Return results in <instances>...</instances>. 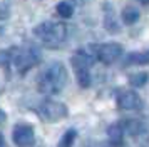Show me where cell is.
Here are the masks:
<instances>
[{"label":"cell","instance_id":"obj_19","mask_svg":"<svg viewBox=\"0 0 149 147\" xmlns=\"http://www.w3.org/2000/svg\"><path fill=\"white\" fill-rule=\"evenodd\" d=\"M5 120V114H3V110H0V122H3Z\"/></svg>","mask_w":149,"mask_h":147},{"label":"cell","instance_id":"obj_21","mask_svg":"<svg viewBox=\"0 0 149 147\" xmlns=\"http://www.w3.org/2000/svg\"><path fill=\"white\" fill-rule=\"evenodd\" d=\"M72 2H75V3H82L84 0H72Z\"/></svg>","mask_w":149,"mask_h":147},{"label":"cell","instance_id":"obj_9","mask_svg":"<svg viewBox=\"0 0 149 147\" xmlns=\"http://www.w3.org/2000/svg\"><path fill=\"white\" fill-rule=\"evenodd\" d=\"M107 134H109V140H111L112 146H116V147L122 146V142H124V127H122V124H112L107 129Z\"/></svg>","mask_w":149,"mask_h":147},{"label":"cell","instance_id":"obj_18","mask_svg":"<svg viewBox=\"0 0 149 147\" xmlns=\"http://www.w3.org/2000/svg\"><path fill=\"white\" fill-rule=\"evenodd\" d=\"M0 147H5V140H3V135L0 134Z\"/></svg>","mask_w":149,"mask_h":147},{"label":"cell","instance_id":"obj_17","mask_svg":"<svg viewBox=\"0 0 149 147\" xmlns=\"http://www.w3.org/2000/svg\"><path fill=\"white\" fill-rule=\"evenodd\" d=\"M7 5H0V19H7Z\"/></svg>","mask_w":149,"mask_h":147},{"label":"cell","instance_id":"obj_8","mask_svg":"<svg viewBox=\"0 0 149 147\" xmlns=\"http://www.w3.org/2000/svg\"><path fill=\"white\" fill-rule=\"evenodd\" d=\"M117 105L124 110H139L142 109V99L134 90H124L117 97Z\"/></svg>","mask_w":149,"mask_h":147},{"label":"cell","instance_id":"obj_20","mask_svg":"<svg viewBox=\"0 0 149 147\" xmlns=\"http://www.w3.org/2000/svg\"><path fill=\"white\" fill-rule=\"evenodd\" d=\"M139 3H142V5H149V0H137Z\"/></svg>","mask_w":149,"mask_h":147},{"label":"cell","instance_id":"obj_12","mask_svg":"<svg viewBox=\"0 0 149 147\" xmlns=\"http://www.w3.org/2000/svg\"><path fill=\"white\" fill-rule=\"evenodd\" d=\"M122 17V22L126 24V25H134L136 22L139 20V10L134 8V7H126L121 13Z\"/></svg>","mask_w":149,"mask_h":147},{"label":"cell","instance_id":"obj_2","mask_svg":"<svg viewBox=\"0 0 149 147\" xmlns=\"http://www.w3.org/2000/svg\"><path fill=\"white\" fill-rule=\"evenodd\" d=\"M34 35L49 47H57L67 37V27L61 22H42L34 27Z\"/></svg>","mask_w":149,"mask_h":147},{"label":"cell","instance_id":"obj_5","mask_svg":"<svg viewBox=\"0 0 149 147\" xmlns=\"http://www.w3.org/2000/svg\"><path fill=\"white\" fill-rule=\"evenodd\" d=\"M92 49H94L92 55L99 62H102L104 65L114 64L116 60L122 55V52H124L122 45L117 44V42H109V44H102V45H92Z\"/></svg>","mask_w":149,"mask_h":147},{"label":"cell","instance_id":"obj_1","mask_svg":"<svg viewBox=\"0 0 149 147\" xmlns=\"http://www.w3.org/2000/svg\"><path fill=\"white\" fill-rule=\"evenodd\" d=\"M67 84V70L62 62H52L50 65L40 74L37 87L45 95H55L64 90Z\"/></svg>","mask_w":149,"mask_h":147},{"label":"cell","instance_id":"obj_11","mask_svg":"<svg viewBox=\"0 0 149 147\" xmlns=\"http://www.w3.org/2000/svg\"><path fill=\"white\" fill-rule=\"evenodd\" d=\"M126 64H134V65H148V64H149V50L129 53L127 59H126Z\"/></svg>","mask_w":149,"mask_h":147},{"label":"cell","instance_id":"obj_3","mask_svg":"<svg viewBox=\"0 0 149 147\" xmlns=\"http://www.w3.org/2000/svg\"><path fill=\"white\" fill-rule=\"evenodd\" d=\"M94 55L92 53H87L84 50H79L75 52V55L70 59V64L74 67V72H75V77H77V82L82 89H87L91 85V72L89 69L94 62Z\"/></svg>","mask_w":149,"mask_h":147},{"label":"cell","instance_id":"obj_7","mask_svg":"<svg viewBox=\"0 0 149 147\" xmlns=\"http://www.w3.org/2000/svg\"><path fill=\"white\" fill-rule=\"evenodd\" d=\"M14 142L17 147H30L35 142V134L32 126L29 124H17L14 127Z\"/></svg>","mask_w":149,"mask_h":147},{"label":"cell","instance_id":"obj_16","mask_svg":"<svg viewBox=\"0 0 149 147\" xmlns=\"http://www.w3.org/2000/svg\"><path fill=\"white\" fill-rule=\"evenodd\" d=\"M75 137H77V132H75L74 129H70V130H67V132L62 135V139H61V142L57 144V147H72Z\"/></svg>","mask_w":149,"mask_h":147},{"label":"cell","instance_id":"obj_13","mask_svg":"<svg viewBox=\"0 0 149 147\" xmlns=\"http://www.w3.org/2000/svg\"><path fill=\"white\" fill-rule=\"evenodd\" d=\"M149 80V74L148 72H136V74H131L129 75V84L136 89H141L148 84Z\"/></svg>","mask_w":149,"mask_h":147},{"label":"cell","instance_id":"obj_10","mask_svg":"<svg viewBox=\"0 0 149 147\" xmlns=\"http://www.w3.org/2000/svg\"><path fill=\"white\" fill-rule=\"evenodd\" d=\"M122 127H124L131 135H142V134L148 132L146 126L142 124L141 120H137V119H126V122H124V126Z\"/></svg>","mask_w":149,"mask_h":147},{"label":"cell","instance_id":"obj_6","mask_svg":"<svg viewBox=\"0 0 149 147\" xmlns=\"http://www.w3.org/2000/svg\"><path fill=\"white\" fill-rule=\"evenodd\" d=\"M37 114L40 115L45 122H59L64 117H67V107L64 105L62 102H57V100H44L39 109H37Z\"/></svg>","mask_w":149,"mask_h":147},{"label":"cell","instance_id":"obj_15","mask_svg":"<svg viewBox=\"0 0 149 147\" xmlns=\"http://www.w3.org/2000/svg\"><path fill=\"white\" fill-rule=\"evenodd\" d=\"M55 10H57V13H59L61 17H64V19H70L72 13H74V8H72V5H70L69 2H61V3H57Z\"/></svg>","mask_w":149,"mask_h":147},{"label":"cell","instance_id":"obj_14","mask_svg":"<svg viewBox=\"0 0 149 147\" xmlns=\"http://www.w3.org/2000/svg\"><path fill=\"white\" fill-rule=\"evenodd\" d=\"M104 27H106V30L107 32H119V25H117V22L114 19V13H112V8H111V12H106V19H104Z\"/></svg>","mask_w":149,"mask_h":147},{"label":"cell","instance_id":"obj_4","mask_svg":"<svg viewBox=\"0 0 149 147\" xmlns=\"http://www.w3.org/2000/svg\"><path fill=\"white\" fill-rule=\"evenodd\" d=\"M40 53L35 49H12V62L19 74L29 72L34 65L39 64Z\"/></svg>","mask_w":149,"mask_h":147}]
</instances>
